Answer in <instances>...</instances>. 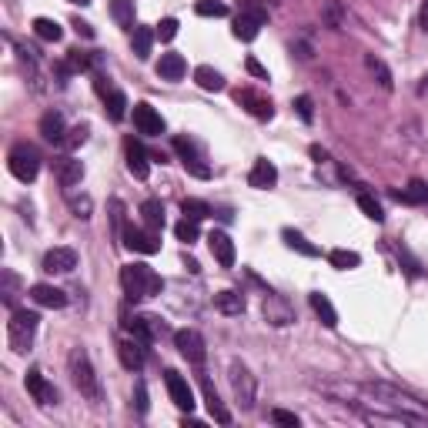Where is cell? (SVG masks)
<instances>
[{
    "label": "cell",
    "mask_w": 428,
    "mask_h": 428,
    "mask_svg": "<svg viewBox=\"0 0 428 428\" xmlns=\"http://www.w3.org/2000/svg\"><path fill=\"white\" fill-rule=\"evenodd\" d=\"M358 208H362L371 221H385V211H381V204H378L371 194H358Z\"/></svg>",
    "instance_id": "obj_38"
},
{
    "label": "cell",
    "mask_w": 428,
    "mask_h": 428,
    "mask_svg": "<svg viewBox=\"0 0 428 428\" xmlns=\"http://www.w3.org/2000/svg\"><path fill=\"white\" fill-rule=\"evenodd\" d=\"M71 375H74V385L81 388V395H88V398H97L101 388H97V375H94V368H90V358L84 348H77L71 355Z\"/></svg>",
    "instance_id": "obj_4"
},
{
    "label": "cell",
    "mask_w": 428,
    "mask_h": 428,
    "mask_svg": "<svg viewBox=\"0 0 428 428\" xmlns=\"http://www.w3.org/2000/svg\"><path fill=\"white\" fill-rule=\"evenodd\" d=\"M37 321L40 318L34 311H24V308H17L7 321V341H11L13 352H30V345H34V335H37Z\"/></svg>",
    "instance_id": "obj_2"
},
{
    "label": "cell",
    "mask_w": 428,
    "mask_h": 428,
    "mask_svg": "<svg viewBox=\"0 0 428 428\" xmlns=\"http://www.w3.org/2000/svg\"><path fill=\"white\" fill-rule=\"evenodd\" d=\"M208 244H211V254L218 258V265L221 268L234 265V241L227 238L225 231H211V234H208Z\"/></svg>",
    "instance_id": "obj_15"
},
{
    "label": "cell",
    "mask_w": 428,
    "mask_h": 428,
    "mask_svg": "<svg viewBox=\"0 0 428 428\" xmlns=\"http://www.w3.org/2000/svg\"><path fill=\"white\" fill-rule=\"evenodd\" d=\"M151 44H154V30L151 27H134V54L141 61L151 57Z\"/></svg>",
    "instance_id": "obj_29"
},
{
    "label": "cell",
    "mask_w": 428,
    "mask_h": 428,
    "mask_svg": "<svg viewBox=\"0 0 428 428\" xmlns=\"http://www.w3.org/2000/svg\"><path fill=\"white\" fill-rule=\"evenodd\" d=\"M214 308L221 315H241L244 311V295H238V291H218L214 295Z\"/></svg>",
    "instance_id": "obj_23"
},
{
    "label": "cell",
    "mask_w": 428,
    "mask_h": 428,
    "mask_svg": "<svg viewBox=\"0 0 428 428\" xmlns=\"http://www.w3.org/2000/svg\"><path fill=\"white\" fill-rule=\"evenodd\" d=\"M71 4H90V0H71Z\"/></svg>",
    "instance_id": "obj_52"
},
{
    "label": "cell",
    "mask_w": 428,
    "mask_h": 428,
    "mask_svg": "<svg viewBox=\"0 0 428 428\" xmlns=\"http://www.w3.org/2000/svg\"><path fill=\"white\" fill-rule=\"evenodd\" d=\"M134 402H138L141 415H148V388H144V381H138V388H134Z\"/></svg>",
    "instance_id": "obj_47"
},
{
    "label": "cell",
    "mask_w": 428,
    "mask_h": 428,
    "mask_svg": "<svg viewBox=\"0 0 428 428\" xmlns=\"http://www.w3.org/2000/svg\"><path fill=\"white\" fill-rule=\"evenodd\" d=\"M325 20H328V27L341 30V24H345V13H341L338 0H328V4H325Z\"/></svg>",
    "instance_id": "obj_40"
},
{
    "label": "cell",
    "mask_w": 428,
    "mask_h": 428,
    "mask_svg": "<svg viewBox=\"0 0 428 428\" xmlns=\"http://www.w3.org/2000/svg\"><path fill=\"white\" fill-rule=\"evenodd\" d=\"M231 388H234V398H238L241 408H244V412H251L254 398H258V385H254V375L241 365V362L231 365Z\"/></svg>",
    "instance_id": "obj_5"
},
{
    "label": "cell",
    "mask_w": 428,
    "mask_h": 428,
    "mask_svg": "<svg viewBox=\"0 0 428 428\" xmlns=\"http://www.w3.org/2000/svg\"><path fill=\"white\" fill-rule=\"evenodd\" d=\"M194 81H198L201 90H225V77L218 74L214 67H198L194 71Z\"/></svg>",
    "instance_id": "obj_27"
},
{
    "label": "cell",
    "mask_w": 428,
    "mask_h": 428,
    "mask_svg": "<svg viewBox=\"0 0 428 428\" xmlns=\"http://www.w3.org/2000/svg\"><path fill=\"white\" fill-rule=\"evenodd\" d=\"M7 167H11V174L17 177V181L30 184V181L37 177V171H40V154H37V148H30L27 141L13 144L11 154H7Z\"/></svg>",
    "instance_id": "obj_3"
},
{
    "label": "cell",
    "mask_w": 428,
    "mask_h": 428,
    "mask_svg": "<svg viewBox=\"0 0 428 428\" xmlns=\"http://www.w3.org/2000/svg\"><path fill=\"white\" fill-rule=\"evenodd\" d=\"M295 111H298V117H302L304 124H311V121H315V104H311V97H308V94L295 97Z\"/></svg>",
    "instance_id": "obj_39"
},
{
    "label": "cell",
    "mask_w": 428,
    "mask_h": 428,
    "mask_svg": "<svg viewBox=\"0 0 428 428\" xmlns=\"http://www.w3.org/2000/svg\"><path fill=\"white\" fill-rule=\"evenodd\" d=\"M244 67H248V74H254L258 81H268V71L258 61H254V57H248V64H244Z\"/></svg>",
    "instance_id": "obj_48"
},
{
    "label": "cell",
    "mask_w": 428,
    "mask_h": 428,
    "mask_svg": "<svg viewBox=\"0 0 428 428\" xmlns=\"http://www.w3.org/2000/svg\"><path fill=\"white\" fill-rule=\"evenodd\" d=\"M285 241H288V248H291V251H302L304 258H315V254H318L315 244H311L308 238H302L298 231H291V227H285Z\"/></svg>",
    "instance_id": "obj_32"
},
{
    "label": "cell",
    "mask_w": 428,
    "mask_h": 428,
    "mask_svg": "<svg viewBox=\"0 0 428 428\" xmlns=\"http://www.w3.org/2000/svg\"><path fill=\"white\" fill-rule=\"evenodd\" d=\"M107 101V114H111V121H124L127 114V97L121 94V90H114L111 97H104Z\"/></svg>",
    "instance_id": "obj_36"
},
{
    "label": "cell",
    "mask_w": 428,
    "mask_h": 428,
    "mask_svg": "<svg viewBox=\"0 0 428 428\" xmlns=\"http://www.w3.org/2000/svg\"><path fill=\"white\" fill-rule=\"evenodd\" d=\"M34 34H37L40 40H51V44H57V40L64 37V27L57 24V20H51V17H37V20H34Z\"/></svg>",
    "instance_id": "obj_26"
},
{
    "label": "cell",
    "mask_w": 428,
    "mask_h": 428,
    "mask_svg": "<svg viewBox=\"0 0 428 428\" xmlns=\"http://www.w3.org/2000/svg\"><path fill=\"white\" fill-rule=\"evenodd\" d=\"M181 211H184V218H191V221H204L208 214H214L211 208L204 201H198V198H188V201L181 204Z\"/></svg>",
    "instance_id": "obj_34"
},
{
    "label": "cell",
    "mask_w": 428,
    "mask_h": 428,
    "mask_svg": "<svg viewBox=\"0 0 428 428\" xmlns=\"http://www.w3.org/2000/svg\"><path fill=\"white\" fill-rule=\"evenodd\" d=\"M40 134H44V141H51V144H64V117L57 111H47L44 117H40Z\"/></svg>",
    "instance_id": "obj_22"
},
{
    "label": "cell",
    "mask_w": 428,
    "mask_h": 428,
    "mask_svg": "<svg viewBox=\"0 0 428 428\" xmlns=\"http://www.w3.org/2000/svg\"><path fill=\"white\" fill-rule=\"evenodd\" d=\"M164 381H167V395H171V402L181 408V412H194V391H191V385H188V378L184 375H177L174 368H167L164 371Z\"/></svg>",
    "instance_id": "obj_8"
},
{
    "label": "cell",
    "mask_w": 428,
    "mask_h": 428,
    "mask_svg": "<svg viewBox=\"0 0 428 428\" xmlns=\"http://www.w3.org/2000/svg\"><path fill=\"white\" fill-rule=\"evenodd\" d=\"M24 381H27V391L34 395V402H37V405H54V402H57V391H54V385L44 375H40L37 368H30Z\"/></svg>",
    "instance_id": "obj_13"
},
{
    "label": "cell",
    "mask_w": 428,
    "mask_h": 428,
    "mask_svg": "<svg viewBox=\"0 0 428 428\" xmlns=\"http://www.w3.org/2000/svg\"><path fill=\"white\" fill-rule=\"evenodd\" d=\"M311 157H315V161H325L328 154H325V151H321V148H318V144H315V148H311Z\"/></svg>",
    "instance_id": "obj_51"
},
{
    "label": "cell",
    "mask_w": 428,
    "mask_h": 428,
    "mask_svg": "<svg viewBox=\"0 0 428 428\" xmlns=\"http://www.w3.org/2000/svg\"><path fill=\"white\" fill-rule=\"evenodd\" d=\"M271 422H275V425L298 428V415H295V412H285V408H275V412H271Z\"/></svg>",
    "instance_id": "obj_45"
},
{
    "label": "cell",
    "mask_w": 428,
    "mask_h": 428,
    "mask_svg": "<svg viewBox=\"0 0 428 428\" xmlns=\"http://www.w3.org/2000/svg\"><path fill=\"white\" fill-rule=\"evenodd\" d=\"M67 201H71V211H74L77 218H84V221H88L90 211H94V204H90L88 194H84V198H74V194H67Z\"/></svg>",
    "instance_id": "obj_41"
},
{
    "label": "cell",
    "mask_w": 428,
    "mask_h": 428,
    "mask_svg": "<svg viewBox=\"0 0 428 428\" xmlns=\"http://www.w3.org/2000/svg\"><path fill=\"white\" fill-rule=\"evenodd\" d=\"M174 234L177 241H184V244H194L198 241V221H191V218H181L174 225Z\"/></svg>",
    "instance_id": "obj_35"
},
{
    "label": "cell",
    "mask_w": 428,
    "mask_h": 428,
    "mask_svg": "<svg viewBox=\"0 0 428 428\" xmlns=\"http://www.w3.org/2000/svg\"><path fill=\"white\" fill-rule=\"evenodd\" d=\"M328 261H331V268H338V271H348V268H358V265H362V254L338 248V251L328 254Z\"/></svg>",
    "instance_id": "obj_31"
},
{
    "label": "cell",
    "mask_w": 428,
    "mask_h": 428,
    "mask_svg": "<svg viewBox=\"0 0 428 428\" xmlns=\"http://www.w3.org/2000/svg\"><path fill=\"white\" fill-rule=\"evenodd\" d=\"M174 345H177V352L184 355L188 362H194V365H201L204 358H208V348H204V338L194 331V328H181L174 335Z\"/></svg>",
    "instance_id": "obj_9"
},
{
    "label": "cell",
    "mask_w": 428,
    "mask_h": 428,
    "mask_svg": "<svg viewBox=\"0 0 428 428\" xmlns=\"http://www.w3.org/2000/svg\"><path fill=\"white\" fill-rule=\"evenodd\" d=\"M398 201H405V204H428V184L422 181V177H415V181L398 194Z\"/></svg>",
    "instance_id": "obj_28"
},
{
    "label": "cell",
    "mask_w": 428,
    "mask_h": 428,
    "mask_svg": "<svg viewBox=\"0 0 428 428\" xmlns=\"http://www.w3.org/2000/svg\"><path fill=\"white\" fill-rule=\"evenodd\" d=\"M188 71V64L181 54H161V61H157V77L161 81H181Z\"/></svg>",
    "instance_id": "obj_21"
},
{
    "label": "cell",
    "mask_w": 428,
    "mask_h": 428,
    "mask_svg": "<svg viewBox=\"0 0 428 428\" xmlns=\"http://www.w3.org/2000/svg\"><path fill=\"white\" fill-rule=\"evenodd\" d=\"M74 268H77L74 248H51V251L44 254V271H51V275H67Z\"/></svg>",
    "instance_id": "obj_12"
},
{
    "label": "cell",
    "mask_w": 428,
    "mask_h": 428,
    "mask_svg": "<svg viewBox=\"0 0 428 428\" xmlns=\"http://www.w3.org/2000/svg\"><path fill=\"white\" fill-rule=\"evenodd\" d=\"M201 388H204V405H208V412H211L214 422H218V425H231V412H227L225 402L218 398V391H214L211 378H201Z\"/></svg>",
    "instance_id": "obj_17"
},
{
    "label": "cell",
    "mask_w": 428,
    "mask_h": 428,
    "mask_svg": "<svg viewBox=\"0 0 428 428\" xmlns=\"http://www.w3.org/2000/svg\"><path fill=\"white\" fill-rule=\"evenodd\" d=\"M157 37L161 40H174L177 37V20L174 17H164L161 24H157Z\"/></svg>",
    "instance_id": "obj_44"
},
{
    "label": "cell",
    "mask_w": 428,
    "mask_h": 428,
    "mask_svg": "<svg viewBox=\"0 0 428 428\" xmlns=\"http://www.w3.org/2000/svg\"><path fill=\"white\" fill-rule=\"evenodd\" d=\"M30 298L40 304V308H64L67 304V295L61 288H54V285H34L30 288Z\"/></svg>",
    "instance_id": "obj_20"
},
{
    "label": "cell",
    "mask_w": 428,
    "mask_h": 428,
    "mask_svg": "<svg viewBox=\"0 0 428 428\" xmlns=\"http://www.w3.org/2000/svg\"><path fill=\"white\" fill-rule=\"evenodd\" d=\"M0 281H4V291H0V295H4V302H7V304L13 308V302H17V288H20V281H17V275H13V271H0Z\"/></svg>",
    "instance_id": "obj_37"
},
{
    "label": "cell",
    "mask_w": 428,
    "mask_h": 428,
    "mask_svg": "<svg viewBox=\"0 0 428 428\" xmlns=\"http://www.w3.org/2000/svg\"><path fill=\"white\" fill-rule=\"evenodd\" d=\"M74 27H77V34H84V37H94V27L84 24V20H74Z\"/></svg>",
    "instance_id": "obj_49"
},
{
    "label": "cell",
    "mask_w": 428,
    "mask_h": 428,
    "mask_svg": "<svg viewBox=\"0 0 428 428\" xmlns=\"http://www.w3.org/2000/svg\"><path fill=\"white\" fill-rule=\"evenodd\" d=\"M141 218H144V225L151 227V231H164V204L161 201H144L141 204Z\"/></svg>",
    "instance_id": "obj_25"
},
{
    "label": "cell",
    "mask_w": 428,
    "mask_h": 428,
    "mask_svg": "<svg viewBox=\"0 0 428 428\" xmlns=\"http://www.w3.org/2000/svg\"><path fill=\"white\" fill-rule=\"evenodd\" d=\"M111 17L121 27H134V0H111Z\"/></svg>",
    "instance_id": "obj_30"
},
{
    "label": "cell",
    "mask_w": 428,
    "mask_h": 428,
    "mask_svg": "<svg viewBox=\"0 0 428 428\" xmlns=\"http://www.w3.org/2000/svg\"><path fill=\"white\" fill-rule=\"evenodd\" d=\"M81 177H84V164L74 161V157H61L57 161V181H61L64 191H71L74 184H81Z\"/></svg>",
    "instance_id": "obj_19"
},
{
    "label": "cell",
    "mask_w": 428,
    "mask_h": 428,
    "mask_svg": "<svg viewBox=\"0 0 428 428\" xmlns=\"http://www.w3.org/2000/svg\"><path fill=\"white\" fill-rule=\"evenodd\" d=\"M117 355H121V365L127 368V371H141L144 368V341H121L117 345Z\"/></svg>",
    "instance_id": "obj_18"
},
{
    "label": "cell",
    "mask_w": 428,
    "mask_h": 428,
    "mask_svg": "<svg viewBox=\"0 0 428 428\" xmlns=\"http://www.w3.org/2000/svg\"><path fill=\"white\" fill-rule=\"evenodd\" d=\"M121 288H124V295L131 302H141V298L161 295L164 281L151 265H127V268H121Z\"/></svg>",
    "instance_id": "obj_1"
},
{
    "label": "cell",
    "mask_w": 428,
    "mask_h": 428,
    "mask_svg": "<svg viewBox=\"0 0 428 428\" xmlns=\"http://www.w3.org/2000/svg\"><path fill=\"white\" fill-rule=\"evenodd\" d=\"M234 97H238V104H241V107H248V111H251L254 117H261V121H268V117L275 114V107H271V101H268L265 94H258V90H251V88L238 90Z\"/></svg>",
    "instance_id": "obj_14"
},
{
    "label": "cell",
    "mask_w": 428,
    "mask_h": 428,
    "mask_svg": "<svg viewBox=\"0 0 428 428\" xmlns=\"http://www.w3.org/2000/svg\"><path fill=\"white\" fill-rule=\"evenodd\" d=\"M124 154H127V171L138 177V181H148V174H151V161H148L144 148H141L134 138H127L124 141Z\"/></svg>",
    "instance_id": "obj_11"
},
{
    "label": "cell",
    "mask_w": 428,
    "mask_h": 428,
    "mask_svg": "<svg viewBox=\"0 0 428 428\" xmlns=\"http://www.w3.org/2000/svg\"><path fill=\"white\" fill-rule=\"evenodd\" d=\"M418 20H422V27H425V30H428V0H425V4H422V13H418Z\"/></svg>",
    "instance_id": "obj_50"
},
{
    "label": "cell",
    "mask_w": 428,
    "mask_h": 428,
    "mask_svg": "<svg viewBox=\"0 0 428 428\" xmlns=\"http://www.w3.org/2000/svg\"><path fill=\"white\" fill-rule=\"evenodd\" d=\"M174 151H177V157H181V164H184V171H191L194 177H211V167L204 164V154H201V148L194 144V141H188V138H174Z\"/></svg>",
    "instance_id": "obj_6"
},
{
    "label": "cell",
    "mask_w": 428,
    "mask_h": 428,
    "mask_svg": "<svg viewBox=\"0 0 428 428\" xmlns=\"http://www.w3.org/2000/svg\"><path fill=\"white\" fill-rule=\"evenodd\" d=\"M67 134H71V138H64V148H67V151H74L77 144H84V141H88V127H74V131H67Z\"/></svg>",
    "instance_id": "obj_46"
},
{
    "label": "cell",
    "mask_w": 428,
    "mask_h": 428,
    "mask_svg": "<svg viewBox=\"0 0 428 428\" xmlns=\"http://www.w3.org/2000/svg\"><path fill=\"white\" fill-rule=\"evenodd\" d=\"M94 61H97V57H90V54H81V51H71V57H67L71 71H90V67H94Z\"/></svg>",
    "instance_id": "obj_43"
},
{
    "label": "cell",
    "mask_w": 428,
    "mask_h": 428,
    "mask_svg": "<svg viewBox=\"0 0 428 428\" xmlns=\"http://www.w3.org/2000/svg\"><path fill=\"white\" fill-rule=\"evenodd\" d=\"M311 308H315V315L321 318V325H325V328H335V325H338V311H335V304L328 302V295L315 291V295H311Z\"/></svg>",
    "instance_id": "obj_24"
},
{
    "label": "cell",
    "mask_w": 428,
    "mask_h": 428,
    "mask_svg": "<svg viewBox=\"0 0 428 428\" xmlns=\"http://www.w3.org/2000/svg\"><path fill=\"white\" fill-rule=\"evenodd\" d=\"M198 13H201V17H225L227 7L221 0H201V4H198Z\"/></svg>",
    "instance_id": "obj_42"
},
{
    "label": "cell",
    "mask_w": 428,
    "mask_h": 428,
    "mask_svg": "<svg viewBox=\"0 0 428 428\" xmlns=\"http://www.w3.org/2000/svg\"><path fill=\"white\" fill-rule=\"evenodd\" d=\"M134 127H138V134L157 138V134H164V117L148 101H141V104H134Z\"/></svg>",
    "instance_id": "obj_10"
},
{
    "label": "cell",
    "mask_w": 428,
    "mask_h": 428,
    "mask_svg": "<svg viewBox=\"0 0 428 428\" xmlns=\"http://www.w3.org/2000/svg\"><path fill=\"white\" fill-rule=\"evenodd\" d=\"M365 64H368V71H371V74L378 77V84H381V88H385V90H391V84H395V81H391V71H388V67H385V64L378 61L375 54H368V57H365Z\"/></svg>",
    "instance_id": "obj_33"
},
{
    "label": "cell",
    "mask_w": 428,
    "mask_h": 428,
    "mask_svg": "<svg viewBox=\"0 0 428 428\" xmlns=\"http://www.w3.org/2000/svg\"><path fill=\"white\" fill-rule=\"evenodd\" d=\"M124 244L131 248V251H138V254H157L161 251V231H141V227H134V225H127L124 227Z\"/></svg>",
    "instance_id": "obj_7"
},
{
    "label": "cell",
    "mask_w": 428,
    "mask_h": 428,
    "mask_svg": "<svg viewBox=\"0 0 428 428\" xmlns=\"http://www.w3.org/2000/svg\"><path fill=\"white\" fill-rule=\"evenodd\" d=\"M248 184L251 188H258V191H268V188H275L278 184V167L271 161H254V167H251V174H248Z\"/></svg>",
    "instance_id": "obj_16"
}]
</instances>
